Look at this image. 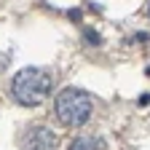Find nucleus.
Wrapping results in <instances>:
<instances>
[{"label":"nucleus","instance_id":"20e7f679","mask_svg":"<svg viewBox=\"0 0 150 150\" xmlns=\"http://www.w3.org/2000/svg\"><path fill=\"white\" fill-rule=\"evenodd\" d=\"M67 150H107V142L102 137H78Z\"/></svg>","mask_w":150,"mask_h":150},{"label":"nucleus","instance_id":"7ed1b4c3","mask_svg":"<svg viewBox=\"0 0 150 150\" xmlns=\"http://www.w3.org/2000/svg\"><path fill=\"white\" fill-rule=\"evenodd\" d=\"M22 150H56V134L48 126H32L22 137Z\"/></svg>","mask_w":150,"mask_h":150},{"label":"nucleus","instance_id":"f257e3e1","mask_svg":"<svg viewBox=\"0 0 150 150\" xmlns=\"http://www.w3.org/2000/svg\"><path fill=\"white\" fill-rule=\"evenodd\" d=\"M54 110H56V118L64 126H83L91 118L94 102H91V94L83 88H64L56 97Z\"/></svg>","mask_w":150,"mask_h":150},{"label":"nucleus","instance_id":"f03ea898","mask_svg":"<svg viewBox=\"0 0 150 150\" xmlns=\"http://www.w3.org/2000/svg\"><path fill=\"white\" fill-rule=\"evenodd\" d=\"M51 83H54V78L46 70L24 67L22 72H16V78H13V97L22 105H40L48 97Z\"/></svg>","mask_w":150,"mask_h":150},{"label":"nucleus","instance_id":"39448f33","mask_svg":"<svg viewBox=\"0 0 150 150\" xmlns=\"http://www.w3.org/2000/svg\"><path fill=\"white\" fill-rule=\"evenodd\" d=\"M147 11H150V8H147Z\"/></svg>","mask_w":150,"mask_h":150}]
</instances>
